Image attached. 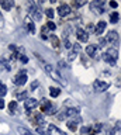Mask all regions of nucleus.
<instances>
[{"label":"nucleus","mask_w":121,"mask_h":135,"mask_svg":"<svg viewBox=\"0 0 121 135\" xmlns=\"http://www.w3.org/2000/svg\"><path fill=\"white\" fill-rule=\"evenodd\" d=\"M42 65H44V70L47 72V73H48L49 76H51V78H52L54 80H55V82L61 83L62 86H65L66 82L64 80V78H62V76H61L59 73H58V72H56L55 69H54V68H52L51 65H48V63H42Z\"/></svg>","instance_id":"1"},{"label":"nucleus","mask_w":121,"mask_h":135,"mask_svg":"<svg viewBox=\"0 0 121 135\" xmlns=\"http://www.w3.org/2000/svg\"><path fill=\"white\" fill-rule=\"evenodd\" d=\"M117 58H118V52H117L115 48H110L103 54V59L107 63H110V65H114L117 62Z\"/></svg>","instance_id":"2"},{"label":"nucleus","mask_w":121,"mask_h":135,"mask_svg":"<svg viewBox=\"0 0 121 135\" xmlns=\"http://www.w3.org/2000/svg\"><path fill=\"white\" fill-rule=\"evenodd\" d=\"M28 16L31 17L32 20H41V17H42V13L41 10L38 8V6H35L34 3H30V7H28Z\"/></svg>","instance_id":"3"},{"label":"nucleus","mask_w":121,"mask_h":135,"mask_svg":"<svg viewBox=\"0 0 121 135\" xmlns=\"http://www.w3.org/2000/svg\"><path fill=\"white\" fill-rule=\"evenodd\" d=\"M41 105H42V113L47 114V115H52V114L56 113V108L49 103L47 99H42L41 100Z\"/></svg>","instance_id":"4"},{"label":"nucleus","mask_w":121,"mask_h":135,"mask_svg":"<svg viewBox=\"0 0 121 135\" xmlns=\"http://www.w3.org/2000/svg\"><path fill=\"white\" fill-rule=\"evenodd\" d=\"M106 41H107V44L111 45V48H117V46H118V42H120V37L115 31H110L107 34Z\"/></svg>","instance_id":"5"},{"label":"nucleus","mask_w":121,"mask_h":135,"mask_svg":"<svg viewBox=\"0 0 121 135\" xmlns=\"http://www.w3.org/2000/svg\"><path fill=\"white\" fill-rule=\"evenodd\" d=\"M90 10L96 13V14H103L104 13V2H100V0H94V2L90 3Z\"/></svg>","instance_id":"6"},{"label":"nucleus","mask_w":121,"mask_h":135,"mask_svg":"<svg viewBox=\"0 0 121 135\" xmlns=\"http://www.w3.org/2000/svg\"><path fill=\"white\" fill-rule=\"evenodd\" d=\"M108 87H110V84H108L107 82H103V80H94V83H93V89H94L96 93L106 91Z\"/></svg>","instance_id":"7"},{"label":"nucleus","mask_w":121,"mask_h":135,"mask_svg":"<svg viewBox=\"0 0 121 135\" xmlns=\"http://www.w3.org/2000/svg\"><path fill=\"white\" fill-rule=\"evenodd\" d=\"M13 83L16 84V86H23V84H26V83H27V73H26L24 70H21L18 75L14 76Z\"/></svg>","instance_id":"8"},{"label":"nucleus","mask_w":121,"mask_h":135,"mask_svg":"<svg viewBox=\"0 0 121 135\" xmlns=\"http://www.w3.org/2000/svg\"><path fill=\"white\" fill-rule=\"evenodd\" d=\"M38 105H40V101L35 100V99H27L24 101V108H26L27 111H31V110L37 108Z\"/></svg>","instance_id":"9"},{"label":"nucleus","mask_w":121,"mask_h":135,"mask_svg":"<svg viewBox=\"0 0 121 135\" xmlns=\"http://www.w3.org/2000/svg\"><path fill=\"white\" fill-rule=\"evenodd\" d=\"M45 135H66L64 131H61L58 127H55V125H48L47 127V129H45Z\"/></svg>","instance_id":"10"},{"label":"nucleus","mask_w":121,"mask_h":135,"mask_svg":"<svg viewBox=\"0 0 121 135\" xmlns=\"http://www.w3.org/2000/svg\"><path fill=\"white\" fill-rule=\"evenodd\" d=\"M76 37H78L79 42H86L87 40H89V34H87V31H86V30H83V28H78Z\"/></svg>","instance_id":"11"},{"label":"nucleus","mask_w":121,"mask_h":135,"mask_svg":"<svg viewBox=\"0 0 121 135\" xmlns=\"http://www.w3.org/2000/svg\"><path fill=\"white\" fill-rule=\"evenodd\" d=\"M69 13H70V7L68 4H61L58 7V14H59V17H66Z\"/></svg>","instance_id":"12"},{"label":"nucleus","mask_w":121,"mask_h":135,"mask_svg":"<svg viewBox=\"0 0 121 135\" xmlns=\"http://www.w3.org/2000/svg\"><path fill=\"white\" fill-rule=\"evenodd\" d=\"M0 6L4 8V11H10L11 7L14 6V2H11V0H2V2H0Z\"/></svg>","instance_id":"13"},{"label":"nucleus","mask_w":121,"mask_h":135,"mask_svg":"<svg viewBox=\"0 0 121 135\" xmlns=\"http://www.w3.org/2000/svg\"><path fill=\"white\" fill-rule=\"evenodd\" d=\"M104 30H106V21H99L97 25L94 27V31H96V34H97V35L103 34Z\"/></svg>","instance_id":"14"},{"label":"nucleus","mask_w":121,"mask_h":135,"mask_svg":"<svg viewBox=\"0 0 121 135\" xmlns=\"http://www.w3.org/2000/svg\"><path fill=\"white\" fill-rule=\"evenodd\" d=\"M34 122H35V124L38 125V127H42V125L47 124V122H45V118L42 117V114H40V113L34 117Z\"/></svg>","instance_id":"15"},{"label":"nucleus","mask_w":121,"mask_h":135,"mask_svg":"<svg viewBox=\"0 0 121 135\" xmlns=\"http://www.w3.org/2000/svg\"><path fill=\"white\" fill-rule=\"evenodd\" d=\"M26 28H28V32L30 34H35V27H34V23L30 20V18H26Z\"/></svg>","instance_id":"16"},{"label":"nucleus","mask_w":121,"mask_h":135,"mask_svg":"<svg viewBox=\"0 0 121 135\" xmlns=\"http://www.w3.org/2000/svg\"><path fill=\"white\" fill-rule=\"evenodd\" d=\"M49 41L52 42V46L55 49L59 48V45H61V41H59V38H58L56 35H49Z\"/></svg>","instance_id":"17"},{"label":"nucleus","mask_w":121,"mask_h":135,"mask_svg":"<svg viewBox=\"0 0 121 135\" xmlns=\"http://www.w3.org/2000/svg\"><path fill=\"white\" fill-rule=\"evenodd\" d=\"M86 54L89 55V56H94V55L97 54V46L96 45H89L86 48Z\"/></svg>","instance_id":"18"},{"label":"nucleus","mask_w":121,"mask_h":135,"mask_svg":"<svg viewBox=\"0 0 121 135\" xmlns=\"http://www.w3.org/2000/svg\"><path fill=\"white\" fill-rule=\"evenodd\" d=\"M78 114H79V108H76V107L66 110V115H68V117H76Z\"/></svg>","instance_id":"19"},{"label":"nucleus","mask_w":121,"mask_h":135,"mask_svg":"<svg viewBox=\"0 0 121 135\" xmlns=\"http://www.w3.org/2000/svg\"><path fill=\"white\" fill-rule=\"evenodd\" d=\"M49 94H51V97H58L61 94V89L58 87H49Z\"/></svg>","instance_id":"20"},{"label":"nucleus","mask_w":121,"mask_h":135,"mask_svg":"<svg viewBox=\"0 0 121 135\" xmlns=\"http://www.w3.org/2000/svg\"><path fill=\"white\" fill-rule=\"evenodd\" d=\"M118 20H120V14H118L117 11H114V13L110 16V23L115 24V23H118Z\"/></svg>","instance_id":"21"},{"label":"nucleus","mask_w":121,"mask_h":135,"mask_svg":"<svg viewBox=\"0 0 121 135\" xmlns=\"http://www.w3.org/2000/svg\"><path fill=\"white\" fill-rule=\"evenodd\" d=\"M9 110H10V114H14L16 111H17V101H11V103L9 104Z\"/></svg>","instance_id":"22"},{"label":"nucleus","mask_w":121,"mask_h":135,"mask_svg":"<svg viewBox=\"0 0 121 135\" xmlns=\"http://www.w3.org/2000/svg\"><path fill=\"white\" fill-rule=\"evenodd\" d=\"M17 131H18L20 135H31V131L27 129V128H24V127H18Z\"/></svg>","instance_id":"23"},{"label":"nucleus","mask_w":121,"mask_h":135,"mask_svg":"<svg viewBox=\"0 0 121 135\" xmlns=\"http://www.w3.org/2000/svg\"><path fill=\"white\" fill-rule=\"evenodd\" d=\"M6 93H7V87H6V84L3 83V82H0V99H2L3 96H6Z\"/></svg>","instance_id":"24"},{"label":"nucleus","mask_w":121,"mask_h":135,"mask_svg":"<svg viewBox=\"0 0 121 135\" xmlns=\"http://www.w3.org/2000/svg\"><path fill=\"white\" fill-rule=\"evenodd\" d=\"M78 122L76 121H73V120H70V121H68V128L70 129V131H76V128H78Z\"/></svg>","instance_id":"25"},{"label":"nucleus","mask_w":121,"mask_h":135,"mask_svg":"<svg viewBox=\"0 0 121 135\" xmlns=\"http://www.w3.org/2000/svg\"><path fill=\"white\" fill-rule=\"evenodd\" d=\"M17 99L21 100V101H26V100H27V90L23 91V93H18V94H17Z\"/></svg>","instance_id":"26"},{"label":"nucleus","mask_w":121,"mask_h":135,"mask_svg":"<svg viewBox=\"0 0 121 135\" xmlns=\"http://www.w3.org/2000/svg\"><path fill=\"white\" fill-rule=\"evenodd\" d=\"M90 131H91V127H82V128H80V134L86 135V134H89Z\"/></svg>","instance_id":"27"},{"label":"nucleus","mask_w":121,"mask_h":135,"mask_svg":"<svg viewBox=\"0 0 121 135\" xmlns=\"http://www.w3.org/2000/svg\"><path fill=\"white\" fill-rule=\"evenodd\" d=\"M58 120H65V118L66 117H68V115H66V110H62V111H59V114H58Z\"/></svg>","instance_id":"28"},{"label":"nucleus","mask_w":121,"mask_h":135,"mask_svg":"<svg viewBox=\"0 0 121 135\" xmlns=\"http://www.w3.org/2000/svg\"><path fill=\"white\" fill-rule=\"evenodd\" d=\"M47 28H48V30H51V31H55V30H56V25H55V23H54V21H48Z\"/></svg>","instance_id":"29"},{"label":"nucleus","mask_w":121,"mask_h":135,"mask_svg":"<svg viewBox=\"0 0 121 135\" xmlns=\"http://www.w3.org/2000/svg\"><path fill=\"white\" fill-rule=\"evenodd\" d=\"M72 51H75V52H79V51H80V44H79V42H76V44H72Z\"/></svg>","instance_id":"30"},{"label":"nucleus","mask_w":121,"mask_h":135,"mask_svg":"<svg viewBox=\"0 0 121 135\" xmlns=\"http://www.w3.org/2000/svg\"><path fill=\"white\" fill-rule=\"evenodd\" d=\"M101 128H103V125H101V124H96L91 129H93V131H94V134H96V132H100V131H101Z\"/></svg>","instance_id":"31"},{"label":"nucleus","mask_w":121,"mask_h":135,"mask_svg":"<svg viewBox=\"0 0 121 135\" xmlns=\"http://www.w3.org/2000/svg\"><path fill=\"white\" fill-rule=\"evenodd\" d=\"M45 14L48 16V18H52L54 17V10L52 8H47V10H45Z\"/></svg>","instance_id":"32"},{"label":"nucleus","mask_w":121,"mask_h":135,"mask_svg":"<svg viewBox=\"0 0 121 135\" xmlns=\"http://www.w3.org/2000/svg\"><path fill=\"white\" fill-rule=\"evenodd\" d=\"M75 58H76V52H75V51H70L69 55H68V59H69V61H73Z\"/></svg>","instance_id":"33"},{"label":"nucleus","mask_w":121,"mask_h":135,"mask_svg":"<svg viewBox=\"0 0 121 135\" xmlns=\"http://www.w3.org/2000/svg\"><path fill=\"white\" fill-rule=\"evenodd\" d=\"M18 59L21 61V63H27L28 62V56H26V55H20Z\"/></svg>","instance_id":"34"},{"label":"nucleus","mask_w":121,"mask_h":135,"mask_svg":"<svg viewBox=\"0 0 121 135\" xmlns=\"http://www.w3.org/2000/svg\"><path fill=\"white\" fill-rule=\"evenodd\" d=\"M65 46H66V48H68V49H70V48H72V42H70L69 40H68V38H65Z\"/></svg>","instance_id":"35"},{"label":"nucleus","mask_w":121,"mask_h":135,"mask_svg":"<svg viewBox=\"0 0 121 135\" xmlns=\"http://www.w3.org/2000/svg\"><path fill=\"white\" fill-rule=\"evenodd\" d=\"M75 4H76L78 7H80V6H85V4H86V0H80V2H76Z\"/></svg>","instance_id":"36"},{"label":"nucleus","mask_w":121,"mask_h":135,"mask_svg":"<svg viewBox=\"0 0 121 135\" xmlns=\"http://www.w3.org/2000/svg\"><path fill=\"white\" fill-rule=\"evenodd\" d=\"M108 4H110V7H111V8H117V7H118V4H117V2H110Z\"/></svg>","instance_id":"37"},{"label":"nucleus","mask_w":121,"mask_h":135,"mask_svg":"<svg viewBox=\"0 0 121 135\" xmlns=\"http://www.w3.org/2000/svg\"><path fill=\"white\" fill-rule=\"evenodd\" d=\"M106 44H107L106 38H101V40H100V46H106Z\"/></svg>","instance_id":"38"},{"label":"nucleus","mask_w":121,"mask_h":135,"mask_svg":"<svg viewBox=\"0 0 121 135\" xmlns=\"http://www.w3.org/2000/svg\"><path fill=\"white\" fill-rule=\"evenodd\" d=\"M4 100H3V99H0V110H2V108H4Z\"/></svg>","instance_id":"39"},{"label":"nucleus","mask_w":121,"mask_h":135,"mask_svg":"<svg viewBox=\"0 0 121 135\" xmlns=\"http://www.w3.org/2000/svg\"><path fill=\"white\" fill-rule=\"evenodd\" d=\"M3 23H4V18H3V16H2V11H0V25H3Z\"/></svg>","instance_id":"40"},{"label":"nucleus","mask_w":121,"mask_h":135,"mask_svg":"<svg viewBox=\"0 0 121 135\" xmlns=\"http://www.w3.org/2000/svg\"><path fill=\"white\" fill-rule=\"evenodd\" d=\"M37 86H38V82H34V83H32V86H31V90H34Z\"/></svg>","instance_id":"41"},{"label":"nucleus","mask_w":121,"mask_h":135,"mask_svg":"<svg viewBox=\"0 0 121 135\" xmlns=\"http://www.w3.org/2000/svg\"><path fill=\"white\" fill-rule=\"evenodd\" d=\"M90 135H93V134H90Z\"/></svg>","instance_id":"42"},{"label":"nucleus","mask_w":121,"mask_h":135,"mask_svg":"<svg viewBox=\"0 0 121 135\" xmlns=\"http://www.w3.org/2000/svg\"><path fill=\"white\" fill-rule=\"evenodd\" d=\"M31 135H32V134H31Z\"/></svg>","instance_id":"43"}]
</instances>
